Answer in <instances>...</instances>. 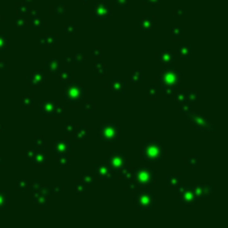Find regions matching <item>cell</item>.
Here are the masks:
<instances>
[{
    "label": "cell",
    "mask_w": 228,
    "mask_h": 228,
    "mask_svg": "<svg viewBox=\"0 0 228 228\" xmlns=\"http://www.w3.org/2000/svg\"><path fill=\"white\" fill-rule=\"evenodd\" d=\"M82 180H83V183H86L87 185L88 184H92V183H94V176H92V175H87V173H86V175H83Z\"/></svg>",
    "instance_id": "obj_41"
},
{
    "label": "cell",
    "mask_w": 228,
    "mask_h": 228,
    "mask_svg": "<svg viewBox=\"0 0 228 228\" xmlns=\"http://www.w3.org/2000/svg\"><path fill=\"white\" fill-rule=\"evenodd\" d=\"M68 151H69V141L65 140V139H60L53 145L55 155H65V153H68Z\"/></svg>",
    "instance_id": "obj_8"
},
{
    "label": "cell",
    "mask_w": 228,
    "mask_h": 228,
    "mask_svg": "<svg viewBox=\"0 0 228 228\" xmlns=\"http://www.w3.org/2000/svg\"><path fill=\"white\" fill-rule=\"evenodd\" d=\"M7 45V36L6 35H0V49L6 48Z\"/></svg>",
    "instance_id": "obj_46"
},
{
    "label": "cell",
    "mask_w": 228,
    "mask_h": 228,
    "mask_svg": "<svg viewBox=\"0 0 228 228\" xmlns=\"http://www.w3.org/2000/svg\"><path fill=\"white\" fill-rule=\"evenodd\" d=\"M33 103H35L33 96H24V98H23V106L31 107V106H33Z\"/></svg>",
    "instance_id": "obj_34"
},
{
    "label": "cell",
    "mask_w": 228,
    "mask_h": 228,
    "mask_svg": "<svg viewBox=\"0 0 228 228\" xmlns=\"http://www.w3.org/2000/svg\"><path fill=\"white\" fill-rule=\"evenodd\" d=\"M118 135H119V129H118V126L115 123H104V124L100 127L99 129V136L106 141H114L118 139Z\"/></svg>",
    "instance_id": "obj_1"
},
{
    "label": "cell",
    "mask_w": 228,
    "mask_h": 228,
    "mask_svg": "<svg viewBox=\"0 0 228 228\" xmlns=\"http://www.w3.org/2000/svg\"><path fill=\"white\" fill-rule=\"evenodd\" d=\"M157 59H159L161 63H164V64H171L172 63V53L168 52V51L159 52V53H157Z\"/></svg>",
    "instance_id": "obj_20"
},
{
    "label": "cell",
    "mask_w": 228,
    "mask_h": 228,
    "mask_svg": "<svg viewBox=\"0 0 228 228\" xmlns=\"http://www.w3.org/2000/svg\"><path fill=\"white\" fill-rule=\"evenodd\" d=\"M185 98H187V100H189V102H194V100L198 98V92L194 91V90L189 91L188 94H185Z\"/></svg>",
    "instance_id": "obj_38"
},
{
    "label": "cell",
    "mask_w": 228,
    "mask_h": 228,
    "mask_svg": "<svg viewBox=\"0 0 228 228\" xmlns=\"http://www.w3.org/2000/svg\"><path fill=\"white\" fill-rule=\"evenodd\" d=\"M108 160H110V164H108V165H110L111 168L116 169V171L122 169L127 164L124 153H123V152H112L110 155V157H108Z\"/></svg>",
    "instance_id": "obj_7"
},
{
    "label": "cell",
    "mask_w": 228,
    "mask_h": 228,
    "mask_svg": "<svg viewBox=\"0 0 228 228\" xmlns=\"http://www.w3.org/2000/svg\"><path fill=\"white\" fill-rule=\"evenodd\" d=\"M45 65H47V69L52 73V75L57 73V72L60 71V68H61L60 61L57 60V59H48L47 61H45Z\"/></svg>",
    "instance_id": "obj_14"
},
{
    "label": "cell",
    "mask_w": 228,
    "mask_h": 228,
    "mask_svg": "<svg viewBox=\"0 0 228 228\" xmlns=\"http://www.w3.org/2000/svg\"><path fill=\"white\" fill-rule=\"evenodd\" d=\"M25 2V4H28V3H32V0H24Z\"/></svg>",
    "instance_id": "obj_61"
},
{
    "label": "cell",
    "mask_w": 228,
    "mask_h": 228,
    "mask_svg": "<svg viewBox=\"0 0 228 228\" xmlns=\"http://www.w3.org/2000/svg\"><path fill=\"white\" fill-rule=\"evenodd\" d=\"M44 83V75L41 72H33L29 76V84L32 87H39Z\"/></svg>",
    "instance_id": "obj_12"
},
{
    "label": "cell",
    "mask_w": 228,
    "mask_h": 228,
    "mask_svg": "<svg viewBox=\"0 0 228 228\" xmlns=\"http://www.w3.org/2000/svg\"><path fill=\"white\" fill-rule=\"evenodd\" d=\"M75 132H78L76 135H78V139H80V140H83V139H86L88 136V129H87L86 126L79 127V129H76Z\"/></svg>",
    "instance_id": "obj_23"
},
{
    "label": "cell",
    "mask_w": 228,
    "mask_h": 228,
    "mask_svg": "<svg viewBox=\"0 0 228 228\" xmlns=\"http://www.w3.org/2000/svg\"><path fill=\"white\" fill-rule=\"evenodd\" d=\"M73 61H76V63H78V61H79V63H83V61H84V55H83L82 52L76 53L75 57H73Z\"/></svg>",
    "instance_id": "obj_47"
},
{
    "label": "cell",
    "mask_w": 228,
    "mask_h": 228,
    "mask_svg": "<svg viewBox=\"0 0 228 228\" xmlns=\"http://www.w3.org/2000/svg\"><path fill=\"white\" fill-rule=\"evenodd\" d=\"M31 25L32 27H41L43 25V20H41L39 12H33L31 15Z\"/></svg>",
    "instance_id": "obj_22"
},
{
    "label": "cell",
    "mask_w": 228,
    "mask_h": 228,
    "mask_svg": "<svg viewBox=\"0 0 228 228\" xmlns=\"http://www.w3.org/2000/svg\"><path fill=\"white\" fill-rule=\"evenodd\" d=\"M31 160H32L35 164H37V165H43L45 163V160H47V157H45L44 152H35Z\"/></svg>",
    "instance_id": "obj_21"
},
{
    "label": "cell",
    "mask_w": 228,
    "mask_h": 228,
    "mask_svg": "<svg viewBox=\"0 0 228 228\" xmlns=\"http://www.w3.org/2000/svg\"><path fill=\"white\" fill-rule=\"evenodd\" d=\"M163 92H164V94L167 95V96H171V95L175 94V90H173V87H172V86H164Z\"/></svg>",
    "instance_id": "obj_42"
},
{
    "label": "cell",
    "mask_w": 228,
    "mask_h": 228,
    "mask_svg": "<svg viewBox=\"0 0 228 228\" xmlns=\"http://www.w3.org/2000/svg\"><path fill=\"white\" fill-rule=\"evenodd\" d=\"M189 111H191V107H189V106L185 107L184 104H181V112H183V114H188Z\"/></svg>",
    "instance_id": "obj_52"
},
{
    "label": "cell",
    "mask_w": 228,
    "mask_h": 228,
    "mask_svg": "<svg viewBox=\"0 0 228 228\" xmlns=\"http://www.w3.org/2000/svg\"><path fill=\"white\" fill-rule=\"evenodd\" d=\"M33 145L37 148H44V140L41 137H35L33 139Z\"/></svg>",
    "instance_id": "obj_36"
},
{
    "label": "cell",
    "mask_w": 228,
    "mask_h": 228,
    "mask_svg": "<svg viewBox=\"0 0 228 228\" xmlns=\"http://www.w3.org/2000/svg\"><path fill=\"white\" fill-rule=\"evenodd\" d=\"M111 12V8L107 3H98L95 6V15L98 19H106Z\"/></svg>",
    "instance_id": "obj_9"
},
{
    "label": "cell",
    "mask_w": 228,
    "mask_h": 228,
    "mask_svg": "<svg viewBox=\"0 0 228 228\" xmlns=\"http://www.w3.org/2000/svg\"><path fill=\"white\" fill-rule=\"evenodd\" d=\"M136 187H137L136 183H131V184L128 185V191H129V192H131V191H136Z\"/></svg>",
    "instance_id": "obj_53"
},
{
    "label": "cell",
    "mask_w": 228,
    "mask_h": 228,
    "mask_svg": "<svg viewBox=\"0 0 228 228\" xmlns=\"http://www.w3.org/2000/svg\"><path fill=\"white\" fill-rule=\"evenodd\" d=\"M131 78H132L133 82L139 83V82H141V79H143V73L137 69V71H133L132 73H131Z\"/></svg>",
    "instance_id": "obj_30"
},
{
    "label": "cell",
    "mask_w": 228,
    "mask_h": 228,
    "mask_svg": "<svg viewBox=\"0 0 228 228\" xmlns=\"http://www.w3.org/2000/svg\"><path fill=\"white\" fill-rule=\"evenodd\" d=\"M212 192H214V189H212L211 185H206V184H202L199 185L198 188L195 189V194L198 198H204V196H210Z\"/></svg>",
    "instance_id": "obj_13"
},
{
    "label": "cell",
    "mask_w": 228,
    "mask_h": 228,
    "mask_svg": "<svg viewBox=\"0 0 228 228\" xmlns=\"http://www.w3.org/2000/svg\"><path fill=\"white\" fill-rule=\"evenodd\" d=\"M129 0H116V4L120 7V8H126L127 6H128Z\"/></svg>",
    "instance_id": "obj_48"
},
{
    "label": "cell",
    "mask_w": 228,
    "mask_h": 228,
    "mask_svg": "<svg viewBox=\"0 0 228 228\" xmlns=\"http://www.w3.org/2000/svg\"><path fill=\"white\" fill-rule=\"evenodd\" d=\"M153 25H155V21H153V19L149 17V16L143 17L141 20L139 21V27L143 28V29H151V28H153Z\"/></svg>",
    "instance_id": "obj_17"
},
{
    "label": "cell",
    "mask_w": 228,
    "mask_h": 228,
    "mask_svg": "<svg viewBox=\"0 0 228 228\" xmlns=\"http://www.w3.org/2000/svg\"><path fill=\"white\" fill-rule=\"evenodd\" d=\"M47 199H48V196L45 195V194H43V189H39V191L35 194V203L37 204V206H40V207H43L45 203H47Z\"/></svg>",
    "instance_id": "obj_16"
},
{
    "label": "cell",
    "mask_w": 228,
    "mask_h": 228,
    "mask_svg": "<svg viewBox=\"0 0 228 228\" xmlns=\"http://www.w3.org/2000/svg\"><path fill=\"white\" fill-rule=\"evenodd\" d=\"M17 14L21 15V16H25L27 14H28V8H27L25 4H20L17 7Z\"/></svg>",
    "instance_id": "obj_37"
},
{
    "label": "cell",
    "mask_w": 228,
    "mask_h": 228,
    "mask_svg": "<svg viewBox=\"0 0 228 228\" xmlns=\"http://www.w3.org/2000/svg\"><path fill=\"white\" fill-rule=\"evenodd\" d=\"M172 35H173V37H180L181 35H183V28H180V27H173Z\"/></svg>",
    "instance_id": "obj_39"
},
{
    "label": "cell",
    "mask_w": 228,
    "mask_h": 228,
    "mask_svg": "<svg viewBox=\"0 0 228 228\" xmlns=\"http://www.w3.org/2000/svg\"><path fill=\"white\" fill-rule=\"evenodd\" d=\"M161 152H163V149H161L159 143L156 141H148L143 148V155L148 161H155L160 159Z\"/></svg>",
    "instance_id": "obj_2"
},
{
    "label": "cell",
    "mask_w": 228,
    "mask_h": 228,
    "mask_svg": "<svg viewBox=\"0 0 228 228\" xmlns=\"http://www.w3.org/2000/svg\"><path fill=\"white\" fill-rule=\"evenodd\" d=\"M175 14H184V11H179V10H177V11H175Z\"/></svg>",
    "instance_id": "obj_60"
},
{
    "label": "cell",
    "mask_w": 228,
    "mask_h": 228,
    "mask_svg": "<svg viewBox=\"0 0 228 228\" xmlns=\"http://www.w3.org/2000/svg\"><path fill=\"white\" fill-rule=\"evenodd\" d=\"M76 29H78V27H76V24L73 21L67 23V24H65V28H64L65 33H75Z\"/></svg>",
    "instance_id": "obj_27"
},
{
    "label": "cell",
    "mask_w": 228,
    "mask_h": 228,
    "mask_svg": "<svg viewBox=\"0 0 228 228\" xmlns=\"http://www.w3.org/2000/svg\"><path fill=\"white\" fill-rule=\"evenodd\" d=\"M59 165L60 167H68L69 165V159H68L67 155H64V156L59 155Z\"/></svg>",
    "instance_id": "obj_32"
},
{
    "label": "cell",
    "mask_w": 228,
    "mask_h": 228,
    "mask_svg": "<svg viewBox=\"0 0 228 228\" xmlns=\"http://www.w3.org/2000/svg\"><path fill=\"white\" fill-rule=\"evenodd\" d=\"M106 72H107V68H106V65L102 64V63H98L95 65V73L96 75H106Z\"/></svg>",
    "instance_id": "obj_29"
},
{
    "label": "cell",
    "mask_w": 228,
    "mask_h": 228,
    "mask_svg": "<svg viewBox=\"0 0 228 228\" xmlns=\"http://www.w3.org/2000/svg\"><path fill=\"white\" fill-rule=\"evenodd\" d=\"M133 175H135L133 177L137 180V183L141 184V185H149L153 180V171L148 167L139 168Z\"/></svg>",
    "instance_id": "obj_6"
},
{
    "label": "cell",
    "mask_w": 228,
    "mask_h": 228,
    "mask_svg": "<svg viewBox=\"0 0 228 228\" xmlns=\"http://www.w3.org/2000/svg\"><path fill=\"white\" fill-rule=\"evenodd\" d=\"M83 2H88V0H83Z\"/></svg>",
    "instance_id": "obj_62"
},
{
    "label": "cell",
    "mask_w": 228,
    "mask_h": 228,
    "mask_svg": "<svg viewBox=\"0 0 228 228\" xmlns=\"http://www.w3.org/2000/svg\"><path fill=\"white\" fill-rule=\"evenodd\" d=\"M56 103L53 102H44L41 103V111L44 115H53V110H55Z\"/></svg>",
    "instance_id": "obj_19"
},
{
    "label": "cell",
    "mask_w": 228,
    "mask_h": 228,
    "mask_svg": "<svg viewBox=\"0 0 228 228\" xmlns=\"http://www.w3.org/2000/svg\"><path fill=\"white\" fill-rule=\"evenodd\" d=\"M17 189L19 191H25V189H28V181L25 179H20L17 181Z\"/></svg>",
    "instance_id": "obj_31"
},
{
    "label": "cell",
    "mask_w": 228,
    "mask_h": 228,
    "mask_svg": "<svg viewBox=\"0 0 228 228\" xmlns=\"http://www.w3.org/2000/svg\"><path fill=\"white\" fill-rule=\"evenodd\" d=\"M84 94H86V91H84V88L82 86H79V84H71L69 87L65 88L64 96L69 103H76L83 98Z\"/></svg>",
    "instance_id": "obj_3"
},
{
    "label": "cell",
    "mask_w": 228,
    "mask_h": 228,
    "mask_svg": "<svg viewBox=\"0 0 228 228\" xmlns=\"http://www.w3.org/2000/svg\"><path fill=\"white\" fill-rule=\"evenodd\" d=\"M167 181H168L169 185H172V187H176V185H179V183H180V177L177 176V175H173V173H171V175H168Z\"/></svg>",
    "instance_id": "obj_24"
},
{
    "label": "cell",
    "mask_w": 228,
    "mask_h": 228,
    "mask_svg": "<svg viewBox=\"0 0 228 228\" xmlns=\"http://www.w3.org/2000/svg\"><path fill=\"white\" fill-rule=\"evenodd\" d=\"M194 124L198 127V128L203 129V128H207V126L210 124V122H208L204 116H202V115H196V116L194 118Z\"/></svg>",
    "instance_id": "obj_18"
},
{
    "label": "cell",
    "mask_w": 228,
    "mask_h": 228,
    "mask_svg": "<svg viewBox=\"0 0 228 228\" xmlns=\"http://www.w3.org/2000/svg\"><path fill=\"white\" fill-rule=\"evenodd\" d=\"M187 98H185V92H179V94L176 95V100L177 102H187V100H185Z\"/></svg>",
    "instance_id": "obj_49"
},
{
    "label": "cell",
    "mask_w": 228,
    "mask_h": 228,
    "mask_svg": "<svg viewBox=\"0 0 228 228\" xmlns=\"http://www.w3.org/2000/svg\"><path fill=\"white\" fill-rule=\"evenodd\" d=\"M179 53L183 57H188L189 55H191V48L188 47V45H180L179 48Z\"/></svg>",
    "instance_id": "obj_28"
},
{
    "label": "cell",
    "mask_w": 228,
    "mask_h": 228,
    "mask_svg": "<svg viewBox=\"0 0 228 228\" xmlns=\"http://www.w3.org/2000/svg\"><path fill=\"white\" fill-rule=\"evenodd\" d=\"M180 199L181 202L185 203V204H192L196 202V199H198V196H196L195 191H192V189H181V194H180Z\"/></svg>",
    "instance_id": "obj_10"
},
{
    "label": "cell",
    "mask_w": 228,
    "mask_h": 228,
    "mask_svg": "<svg viewBox=\"0 0 228 228\" xmlns=\"http://www.w3.org/2000/svg\"><path fill=\"white\" fill-rule=\"evenodd\" d=\"M3 163H4V159H3V157H2V156H0V165H2Z\"/></svg>",
    "instance_id": "obj_59"
},
{
    "label": "cell",
    "mask_w": 228,
    "mask_h": 228,
    "mask_svg": "<svg viewBox=\"0 0 228 228\" xmlns=\"http://www.w3.org/2000/svg\"><path fill=\"white\" fill-rule=\"evenodd\" d=\"M64 131H65V133H73V132L76 131V126L72 124V123H68V124L65 126Z\"/></svg>",
    "instance_id": "obj_40"
},
{
    "label": "cell",
    "mask_w": 228,
    "mask_h": 228,
    "mask_svg": "<svg viewBox=\"0 0 228 228\" xmlns=\"http://www.w3.org/2000/svg\"><path fill=\"white\" fill-rule=\"evenodd\" d=\"M124 87H126L124 82H123L122 79H119V78H115L110 83V88L115 92V94H122V92L124 91Z\"/></svg>",
    "instance_id": "obj_11"
},
{
    "label": "cell",
    "mask_w": 228,
    "mask_h": 228,
    "mask_svg": "<svg viewBox=\"0 0 228 228\" xmlns=\"http://www.w3.org/2000/svg\"><path fill=\"white\" fill-rule=\"evenodd\" d=\"M7 204H8V194L0 191V210H2V208H6Z\"/></svg>",
    "instance_id": "obj_25"
},
{
    "label": "cell",
    "mask_w": 228,
    "mask_h": 228,
    "mask_svg": "<svg viewBox=\"0 0 228 228\" xmlns=\"http://www.w3.org/2000/svg\"><path fill=\"white\" fill-rule=\"evenodd\" d=\"M53 14L56 15V16H63L65 14V7L64 4H56L53 7Z\"/></svg>",
    "instance_id": "obj_26"
},
{
    "label": "cell",
    "mask_w": 228,
    "mask_h": 228,
    "mask_svg": "<svg viewBox=\"0 0 228 228\" xmlns=\"http://www.w3.org/2000/svg\"><path fill=\"white\" fill-rule=\"evenodd\" d=\"M147 2L151 3V4H155V3H157V2H159V0H147Z\"/></svg>",
    "instance_id": "obj_58"
},
{
    "label": "cell",
    "mask_w": 228,
    "mask_h": 228,
    "mask_svg": "<svg viewBox=\"0 0 228 228\" xmlns=\"http://www.w3.org/2000/svg\"><path fill=\"white\" fill-rule=\"evenodd\" d=\"M187 163L191 165V167H195V165L198 164V156H195V155L194 156H189L188 159H187Z\"/></svg>",
    "instance_id": "obj_43"
},
{
    "label": "cell",
    "mask_w": 228,
    "mask_h": 228,
    "mask_svg": "<svg viewBox=\"0 0 228 228\" xmlns=\"http://www.w3.org/2000/svg\"><path fill=\"white\" fill-rule=\"evenodd\" d=\"M136 206L141 210H149V208L153 207L155 204V198H153V194L151 192L145 191V192H140L137 196H136V200H135Z\"/></svg>",
    "instance_id": "obj_5"
},
{
    "label": "cell",
    "mask_w": 228,
    "mask_h": 228,
    "mask_svg": "<svg viewBox=\"0 0 228 228\" xmlns=\"http://www.w3.org/2000/svg\"><path fill=\"white\" fill-rule=\"evenodd\" d=\"M96 172H98V175L102 177V179H107V177H110V173H111L110 165L104 164V163H99L96 165Z\"/></svg>",
    "instance_id": "obj_15"
},
{
    "label": "cell",
    "mask_w": 228,
    "mask_h": 228,
    "mask_svg": "<svg viewBox=\"0 0 228 228\" xmlns=\"http://www.w3.org/2000/svg\"><path fill=\"white\" fill-rule=\"evenodd\" d=\"M100 55H102V51H100V47H96V48H95V51H94V56L99 57Z\"/></svg>",
    "instance_id": "obj_54"
},
{
    "label": "cell",
    "mask_w": 228,
    "mask_h": 228,
    "mask_svg": "<svg viewBox=\"0 0 228 228\" xmlns=\"http://www.w3.org/2000/svg\"><path fill=\"white\" fill-rule=\"evenodd\" d=\"M95 110V104L94 102H86L84 103V111L87 112V114H91V112H94Z\"/></svg>",
    "instance_id": "obj_33"
},
{
    "label": "cell",
    "mask_w": 228,
    "mask_h": 228,
    "mask_svg": "<svg viewBox=\"0 0 228 228\" xmlns=\"http://www.w3.org/2000/svg\"><path fill=\"white\" fill-rule=\"evenodd\" d=\"M51 189H52L53 192H61V189H63V188H61V187H53Z\"/></svg>",
    "instance_id": "obj_57"
},
{
    "label": "cell",
    "mask_w": 228,
    "mask_h": 228,
    "mask_svg": "<svg viewBox=\"0 0 228 228\" xmlns=\"http://www.w3.org/2000/svg\"><path fill=\"white\" fill-rule=\"evenodd\" d=\"M76 191L78 192H86L87 191V184L86 183H78V185H76Z\"/></svg>",
    "instance_id": "obj_45"
},
{
    "label": "cell",
    "mask_w": 228,
    "mask_h": 228,
    "mask_svg": "<svg viewBox=\"0 0 228 228\" xmlns=\"http://www.w3.org/2000/svg\"><path fill=\"white\" fill-rule=\"evenodd\" d=\"M16 23H17V24H20L19 27H24L25 25V20H23V19H17Z\"/></svg>",
    "instance_id": "obj_55"
},
{
    "label": "cell",
    "mask_w": 228,
    "mask_h": 228,
    "mask_svg": "<svg viewBox=\"0 0 228 228\" xmlns=\"http://www.w3.org/2000/svg\"><path fill=\"white\" fill-rule=\"evenodd\" d=\"M7 63H4V61H0V69H7Z\"/></svg>",
    "instance_id": "obj_56"
},
{
    "label": "cell",
    "mask_w": 228,
    "mask_h": 228,
    "mask_svg": "<svg viewBox=\"0 0 228 228\" xmlns=\"http://www.w3.org/2000/svg\"><path fill=\"white\" fill-rule=\"evenodd\" d=\"M31 188H32L33 191H35V189H37V191H39V189H40V181H33L32 185H31Z\"/></svg>",
    "instance_id": "obj_50"
},
{
    "label": "cell",
    "mask_w": 228,
    "mask_h": 228,
    "mask_svg": "<svg viewBox=\"0 0 228 228\" xmlns=\"http://www.w3.org/2000/svg\"><path fill=\"white\" fill-rule=\"evenodd\" d=\"M53 115H59V116H63V115H64V110L59 106V104H56V106H55V110H53Z\"/></svg>",
    "instance_id": "obj_44"
},
{
    "label": "cell",
    "mask_w": 228,
    "mask_h": 228,
    "mask_svg": "<svg viewBox=\"0 0 228 228\" xmlns=\"http://www.w3.org/2000/svg\"><path fill=\"white\" fill-rule=\"evenodd\" d=\"M149 96H151V98H152V96H156L157 95V88H155V87H151L149 88Z\"/></svg>",
    "instance_id": "obj_51"
},
{
    "label": "cell",
    "mask_w": 228,
    "mask_h": 228,
    "mask_svg": "<svg viewBox=\"0 0 228 228\" xmlns=\"http://www.w3.org/2000/svg\"><path fill=\"white\" fill-rule=\"evenodd\" d=\"M59 78H60V82H67V80L69 79V72L67 71V69H61V71H59Z\"/></svg>",
    "instance_id": "obj_35"
},
{
    "label": "cell",
    "mask_w": 228,
    "mask_h": 228,
    "mask_svg": "<svg viewBox=\"0 0 228 228\" xmlns=\"http://www.w3.org/2000/svg\"><path fill=\"white\" fill-rule=\"evenodd\" d=\"M159 82L161 84H164V86L175 87L180 83V75L177 73V71H175V69H165L164 72L160 73Z\"/></svg>",
    "instance_id": "obj_4"
}]
</instances>
